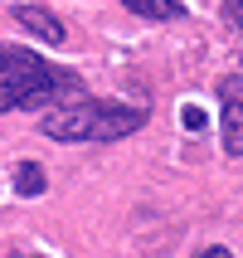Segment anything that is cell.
Here are the masks:
<instances>
[{"instance_id": "obj_3", "label": "cell", "mask_w": 243, "mask_h": 258, "mask_svg": "<svg viewBox=\"0 0 243 258\" xmlns=\"http://www.w3.org/2000/svg\"><path fill=\"white\" fill-rule=\"evenodd\" d=\"M219 117H224V156H243V78L219 83Z\"/></svg>"}, {"instance_id": "obj_4", "label": "cell", "mask_w": 243, "mask_h": 258, "mask_svg": "<svg viewBox=\"0 0 243 258\" xmlns=\"http://www.w3.org/2000/svg\"><path fill=\"white\" fill-rule=\"evenodd\" d=\"M15 20H20L34 39H44V44H68L63 20H58L54 10H44V5H15Z\"/></svg>"}, {"instance_id": "obj_1", "label": "cell", "mask_w": 243, "mask_h": 258, "mask_svg": "<svg viewBox=\"0 0 243 258\" xmlns=\"http://www.w3.org/2000/svg\"><path fill=\"white\" fill-rule=\"evenodd\" d=\"M146 127L141 107H127V102H93L78 98L68 107H49L39 117V132L54 137V142H122L131 132Z\"/></svg>"}, {"instance_id": "obj_6", "label": "cell", "mask_w": 243, "mask_h": 258, "mask_svg": "<svg viewBox=\"0 0 243 258\" xmlns=\"http://www.w3.org/2000/svg\"><path fill=\"white\" fill-rule=\"evenodd\" d=\"M44 58L29 54V49H15V44H0V83H10V78H20V73L39 69Z\"/></svg>"}, {"instance_id": "obj_10", "label": "cell", "mask_w": 243, "mask_h": 258, "mask_svg": "<svg viewBox=\"0 0 243 258\" xmlns=\"http://www.w3.org/2000/svg\"><path fill=\"white\" fill-rule=\"evenodd\" d=\"M195 258H233V253H229V248H224V244H209V248H200V253H195Z\"/></svg>"}, {"instance_id": "obj_9", "label": "cell", "mask_w": 243, "mask_h": 258, "mask_svg": "<svg viewBox=\"0 0 243 258\" xmlns=\"http://www.w3.org/2000/svg\"><path fill=\"white\" fill-rule=\"evenodd\" d=\"M224 20L243 34V0H224Z\"/></svg>"}, {"instance_id": "obj_2", "label": "cell", "mask_w": 243, "mask_h": 258, "mask_svg": "<svg viewBox=\"0 0 243 258\" xmlns=\"http://www.w3.org/2000/svg\"><path fill=\"white\" fill-rule=\"evenodd\" d=\"M78 102L83 98V78L68 69H49V63H39V69L20 73V78H10V83H0V112H10V107H58V102Z\"/></svg>"}, {"instance_id": "obj_5", "label": "cell", "mask_w": 243, "mask_h": 258, "mask_svg": "<svg viewBox=\"0 0 243 258\" xmlns=\"http://www.w3.org/2000/svg\"><path fill=\"white\" fill-rule=\"evenodd\" d=\"M44 185H49V175H44L39 161H20V166H15V195H20V200H39Z\"/></svg>"}, {"instance_id": "obj_8", "label": "cell", "mask_w": 243, "mask_h": 258, "mask_svg": "<svg viewBox=\"0 0 243 258\" xmlns=\"http://www.w3.org/2000/svg\"><path fill=\"white\" fill-rule=\"evenodd\" d=\"M180 127H185V132H204V127H209V117H204L200 102H185V107H180Z\"/></svg>"}, {"instance_id": "obj_7", "label": "cell", "mask_w": 243, "mask_h": 258, "mask_svg": "<svg viewBox=\"0 0 243 258\" xmlns=\"http://www.w3.org/2000/svg\"><path fill=\"white\" fill-rule=\"evenodd\" d=\"M131 15H141V20H180L185 5L180 0H122Z\"/></svg>"}]
</instances>
